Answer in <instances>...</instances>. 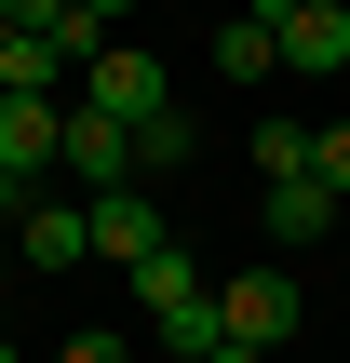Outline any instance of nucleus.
I'll use <instances>...</instances> for the list:
<instances>
[{
    "instance_id": "f8f14e48",
    "label": "nucleus",
    "mask_w": 350,
    "mask_h": 363,
    "mask_svg": "<svg viewBox=\"0 0 350 363\" xmlns=\"http://www.w3.org/2000/svg\"><path fill=\"white\" fill-rule=\"evenodd\" d=\"M162 175H189V108L135 121V189H162Z\"/></svg>"
},
{
    "instance_id": "f3484780",
    "label": "nucleus",
    "mask_w": 350,
    "mask_h": 363,
    "mask_svg": "<svg viewBox=\"0 0 350 363\" xmlns=\"http://www.w3.org/2000/svg\"><path fill=\"white\" fill-rule=\"evenodd\" d=\"M13 216H27V189H13V175H0V242H13Z\"/></svg>"
},
{
    "instance_id": "423d86ee",
    "label": "nucleus",
    "mask_w": 350,
    "mask_h": 363,
    "mask_svg": "<svg viewBox=\"0 0 350 363\" xmlns=\"http://www.w3.org/2000/svg\"><path fill=\"white\" fill-rule=\"evenodd\" d=\"M54 148H67V94H0V175L54 189Z\"/></svg>"
},
{
    "instance_id": "9d476101",
    "label": "nucleus",
    "mask_w": 350,
    "mask_h": 363,
    "mask_svg": "<svg viewBox=\"0 0 350 363\" xmlns=\"http://www.w3.org/2000/svg\"><path fill=\"white\" fill-rule=\"evenodd\" d=\"M270 67H283V40H270V13H229V27H216V81H229V94H256Z\"/></svg>"
},
{
    "instance_id": "20e7f679",
    "label": "nucleus",
    "mask_w": 350,
    "mask_h": 363,
    "mask_svg": "<svg viewBox=\"0 0 350 363\" xmlns=\"http://www.w3.org/2000/svg\"><path fill=\"white\" fill-rule=\"evenodd\" d=\"M256 13H270V40H283L297 81H337L350 67V0H256Z\"/></svg>"
},
{
    "instance_id": "2eb2a0df",
    "label": "nucleus",
    "mask_w": 350,
    "mask_h": 363,
    "mask_svg": "<svg viewBox=\"0 0 350 363\" xmlns=\"http://www.w3.org/2000/svg\"><path fill=\"white\" fill-rule=\"evenodd\" d=\"M54 363H135V337H121V323H67V350Z\"/></svg>"
},
{
    "instance_id": "aec40b11",
    "label": "nucleus",
    "mask_w": 350,
    "mask_h": 363,
    "mask_svg": "<svg viewBox=\"0 0 350 363\" xmlns=\"http://www.w3.org/2000/svg\"><path fill=\"white\" fill-rule=\"evenodd\" d=\"M0 363H13V337H0Z\"/></svg>"
},
{
    "instance_id": "1a4fd4ad",
    "label": "nucleus",
    "mask_w": 350,
    "mask_h": 363,
    "mask_svg": "<svg viewBox=\"0 0 350 363\" xmlns=\"http://www.w3.org/2000/svg\"><path fill=\"white\" fill-rule=\"evenodd\" d=\"M337 216H350L337 189H310V175H270V242H283V256H297V242H324Z\"/></svg>"
},
{
    "instance_id": "0eeeda50",
    "label": "nucleus",
    "mask_w": 350,
    "mask_h": 363,
    "mask_svg": "<svg viewBox=\"0 0 350 363\" xmlns=\"http://www.w3.org/2000/svg\"><path fill=\"white\" fill-rule=\"evenodd\" d=\"M54 175L94 202V189H135V135L121 121H94V108H67V148H54Z\"/></svg>"
},
{
    "instance_id": "7ed1b4c3",
    "label": "nucleus",
    "mask_w": 350,
    "mask_h": 363,
    "mask_svg": "<svg viewBox=\"0 0 350 363\" xmlns=\"http://www.w3.org/2000/svg\"><path fill=\"white\" fill-rule=\"evenodd\" d=\"M216 337L283 363V337H297V283H283V269H243V283H216Z\"/></svg>"
},
{
    "instance_id": "4468645a",
    "label": "nucleus",
    "mask_w": 350,
    "mask_h": 363,
    "mask_svg": "<svg viewBox=\"0 0 350 363\" xmlns=\"http://www.w3.org/2000/svg\"><path fill=\"white\" fill-rule=\"evenodd\" d=\"M310 189H337V202H350V121H310Z\"/></svg>"
},
{
    "instance_id": "f257e3e1",
    "label": "nucleus",
    "mask_w": 350,
    "mask_h": 363,
    "mask_svg": "<svg viewBox=\"0 0 350 363\" xmlns=\"http://www.w3.org/2000/svg\"><path fill=\"white\" fill-rule=\"evenodd\" d=\"M67 108H94V121H121V135H135V121H162V108H175V81H162V54L108 40V54L81 67V94H67Z\"/></svg>"
},
{
    "instance_id": "9b49d317",
    "label": "nucleus",
    "mask_w": 350,
    "mask_h": 363,
    "mask_svg": "<svg viewBox=\"0 0 350 363\" xmlns=\"http://www.w3.org/2000/svg\"><path fill=\"white\" fill-rule=\"evenodd\" d=\"M202 296H216V283L189 269V242H162V256L135 269V310H148V323H162V310H202Z\"/></svg>"
},
{
    "instance_id": "a211bd4d",
    "label": "nucleus",
    "mask_w": 350,
    "mask_h": 363,
    "mask_svg": "<svg viewBox=\"0 0 350 363\" xmlns=\"http://www.w3.org/2000/svg\"><path fill=\"white\" fill-rule=\"evenodd\" d=\"M202 363H270V350H229V337H216V350H202Z\"/></svg>"
},
{
    "instance_id": "dca6fc26",
    "label": "nucleus",
    "mask_w": 350,
    "mask_h": 363,
    "mask_svg": "<svg viewBox=\"0 0 350 363\" xmlns=\"http://www.w3.org/2000/svg\"><path fill=\"white\" fill-rule=\"evenodd\" d=\"M0 27H67V0H0Z\"/></svg>"
},
{
    "instance_id": "39448f33",
    "label": "nucleus",
    "mask_w": 350,
    "mask_h": 363,
    "mask_svg": "<svg viewBox=\"0 0 350 363\" xmlns=\"http://www.w3.org/2000/svg\"><path fill=\"white\" fill-rule=\"evenodd\" d=\"M162 242H175V202L162 189H94V256L108 269H148Z\"/></svg>"
},
{
    "instance_id": "6e6552de",
    "label": "nucleus",
    "mask_w": 350,
    "mask_h": 363,
    "mask_svg": "<svg viewBox=\"0 0 350 363\" xmlns=\"http://www.w3.org/2000/svg\"><path fill=\"white\" fill-rule=\"evenodd\" d=\"M0 94H81L67 40H54V27H0Z\"/></svg>"
},
{
    "instance_id": "f03ea898",
    "label": "nucleus",
    "mask_w": 350,
    "mask_h": 363,
    "mask_svg": "<svg viewBox=\"0 0 350 363\" xmlns=\"http://www.w3.org/2000/svg\"><path fill=\"white\" fill-rule=\"evenodd\" d=\"M94 256V202L54 175V189H27V216H13V269H81Z\"/></svg>"
},
{
    "instance_id": "ddd939ff",
    "label": "nucleus",
    "mask_w": 350,
    "mask_h": 363,
    "mask_svg": "<svg viewBox=\"0 0 350 363\" xmlns=\"http://www.w3.org/2000/svg\"><path fill=\"white\" fill-rule=\"evenodd\" d=\"M256 175H310V121L270 108V121H256Z\"/></svg>"
},
{
    "instance_id": "6ab92c4d",
    "label": "nucleus",
    "mask_w": 350,
    "mask_h": 363,
    "mask_svg": "<svg viewBox=\"0 0 350 363\" xmlns=\"http://www.w3.org/2000/svg\"><path fill=\"white\" fill-rule=\"evenodd\" d=\"M0 310H13V242H0Z\"/></svg>"
}]
</instances>
